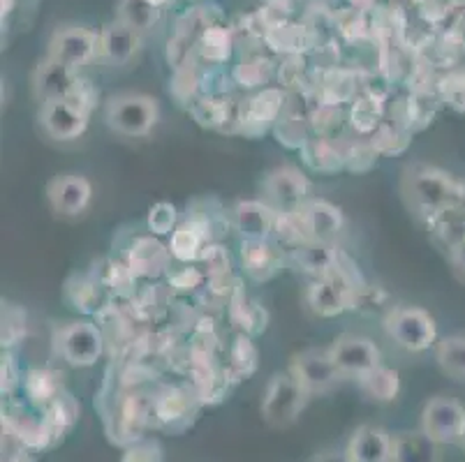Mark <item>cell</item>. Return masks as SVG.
Returning <instances> with one entry per match:
<instances>
[{"label":"cell","instance_id":"1","mask_svg":"<svg viewBox=\"0 0 465 462\" xmlns=\"http://www.w3.org/2000/svg\"><path fill=\"white\" fill-rule=\"evenodd\" d=\"M158 100L142 93H121L114 95L104 107V121L114 133L124 137H143L158 123Z\"/></svg>","mask_w":465,"mask_h":462},{"label":"cell","instance_id":"2","mask_svg":"<svg viewBox=\"0 0 465 462\" xmlns=\"http://www.w3.org/2000/svg\"><path fill=\"white\" fill-rule=\"evenodd\" d=\"M311 393L299 384L292 372H278L266 384L264 400H262V417L269 426L287 428L302 417Z\"/></svg>","mask_w":465,"mask_h":462},{"label":"cell","instance_id":"3","mask_svg":"<svg viewBox=\"0 0 465 462\" xmlns=\"http://www.w3.org/2000/svg\"><path fill=\"white\" fill-rule=\"evenodd\" d=\"M408 203L420 213H440L456 197V185L447 173L430 167L410 169L403 181Z\"/></svg>","mask_w":465,"mask_h":462},{"label":"cell","instance_id":"4","mask_svg":"<svg viewBox=\"0 0 465 462\" xmlns=\"http://www.w3.org/2000/svg\"><path fill=\"white\" fill-rule=\"evenodd\" d=\"M389 338L405 351L420 354V351L430 349L438 345V329H435V319L421 308H394L389 312L387 321Z\"/></svg>","mask_w":465,"mask_h":462},{"label":"cell","instance_id":"5","mask_svg":"<svg viewBox=\"0 0 465 462\" xmlns=\"http://www.w3.org/2000/svg\"><path fill=\"white\" fill-rule=\"evenodd\" d=\"M100 54V35L84 25H61L49 40V58L70 70H79Z\"/></svg>","mask_w":465,"mask_h":462},{"label":"cell","instance_id":"6","mask_svg":"<svg viewBox=\"0 0 465 462\" xmlns=\"http://www.w3.org/2000/svg\"><path fill=\"white\" fill-rule=\"evenodd\" d=\"M103 347V333L91 321H72L58 330V351L72 368L95 366Z\"/></svg>","mask_w":465,"mask_h":462},{"label":"cell","instance_id":"7","mask_svg":"<svg viewBox=\"0 0 465 462\" xmlns=\"http://www.w3.org/2000/svg\"><path fill=\"white\" fill-rule=\"evenodd\" d=\"M465 426V407L454 398H430L421 412V430L442 447L459 444Z\"/></svg>","mask_w":465,"mask_h":462},{"label":"cell","instance_id":"8","mask_svg":"<svg viewBox=\"0 0 465 462\" xmlns=\"http://www.w3.org/2000/svg\"><path fill=\"white\" fill-rule=\"evenodd\" d=\"M290 372L299 379L303 388L311 396L317 393H329L338 387V381L342 379L341 370L333 363L331 354L322 349H306L302 354L294 356Z\"/></svg>","mask_w":465,"mask_h":462},{"label":"cell","instance_id":"9","mask_svg":"<svg viewBox=\"0 0 465 462\" xmlns=\"http://www.w3.org/2000/svg\"><path fill=\"white\" fill-rule=\"evenodd\" d=\"M329 354L342 377H361L382 363L378 345L371 338L357 336V333H345L336 338V342L329 347Z\"/></svg>","mask_w":465,"mask_h":462},{"label":"cell","instance_id":"10","mask_svg":"<svg viewBox=\"0 0 465 462\" xmlns=\"http://www.w3.org/2000/svg\"><path fill=\"white\" fill-rule=\"evenodd\" d=\"M45 133L56 142L79 139L88 127V112L72 100L45 102L40 112Z\"/></svg>","mask_w":465,"mask_h":462},{"label":"cell","instance_id":"11","mask_svg":"<svg viewBox=\"0 0 465 462\" xmlns=\"http://www.w3.org/2000/svg\"><path fill=\"white\" fill-rule=\"evenodd\" d=\"M91 183H88V178L79 176V173H63L46 185V199L52 203V209L65 218L84 213L91 203Z\"/></svg>","mask_w":465,"mask_h":462},{"label":"cell","instance_id":"12","mask_svg":"<svg viewBox=\"0 0 465 462\" xmlns=\"http://www.w3.org/2000/svg\"><path fill=\"white\" fill-rule=\"evenodd\" d=\"M394 435L380 426H361L345 447V462H391Z\"/></svg>","mask_w":465,"mask_h":462},{"label":"cell","instance_id":"13","mask_svg":"<svg viewBox=\"0 0 465 462\" xmlns=\"http://www.w3.org/2000/svg\"><path fill=\"white\" fill-rule=\"evenodd\" d=\"M264 190L278 209L287 211V213H297L306 202L308 181L299 169L281 167L266 176Z\"/></svg>","mask_w":465,"mask_h":462},{"label":"cell","instance_id":"14","mask_svg":"<svg viewBox=\"0 0 465 462\" xmlns=\"http://www.w3.org/2000/svg\"><path fill=\"white\" fill-rule=\"evenodd\" d=\"M77 79L79 76L74 74V70L46 56L33 72V91L42 104L54 100H67L77 86Z\"/></svg>","mask_w":465,"mask_h":462},{"label":"cell","instance_id":"15","mask_svg":"<svg viewBox=\"0 0 465 462\" xmlns=\"http://www.w3.org/2000/svg\"><path fill=\"white\" fill-rule=\"evenodd\" d=\"M197 409V398L183 388H169L153 400V423L167 430H181L188 426Z\"/></svg>","mask_w":465,"mask_h":462},{"label":"cell","instance_id":"16","mask_svg":"<svg viewBox=\"0 0 465 462\" xmlns=\"http://www.w3.org/2000/svg\"><path fill=\"white\" fill-rule=\"evenodd\" d=\"M391 462H442V444L421 428L396 432Z\"/></svg>","mask_w":465,"mask_h":462},{"label":"cell","instance_id":"17","mask_svg":"<svg viewBox=\"0 0 465 462\" xmlns=\"http://www.w3.org/2000/svg\"><path fill=\"white\" fill-rule=\"evenodd\" d=\"M302 229L311 241H322L329 243L333 236L342 229V213L341 209L331 206L329 202H311L303 203L302 209Z\"/></svg>","mask_w":465,"mask_h":462},{"label":"cell","instance_id":"18","mask_svg":"<svg viewBox=\"0 0 465 462\" xmlns=\"http://www.w3.org/2000/svg\"><path fill=\"white\" fill-rule=\"evenodd\" d=\"M139 49V33L124 21H112L100 31V56L112 65H125Z\"/></svg>","mask_w":465,"mask_h":462},{"label":"cell","instance_id":"19","mask_svg":"<svg viewBox=\"0 0 465 462\" xmlns=\"http://www.w3.org/2000/svg\"><path fill=\"white\" fill-rule=\"evenodd\" d=\"M308 303L312 310L320 317H333L342 312L350 303V287L348 282L333 278V275H324L322 280H317L315 285L308 291Z\"/></svg>","mask_w":465,"mask_h":462},{"label":"cell","instance_id":"20","mask_svg":"<svg viewBox=\"0 0 465 462\" xmlns=\"http://www.w3.org/2000/svg\"><path fill=\"white\" fill-rule=\"evenodd\" d=\"M3 426L24 448L42 451V448L52 447V437H49V430L45 426V418H35L26 412H7L3 417Z\"/></svg>","mask_w":465,"mask_h":462},{"label":"cell","instance_id":"21","mask_svg":"<svg viewBox=\"0 0 465 462\" xmlns=\"http://www.w3.org/2000/svg\"><path fill=\"white\" fill-rule=\"evenodd\" d=\"M236 229L246 241H266V236L273 231L276 215L262 202H243L234 211Z\"/></svg>","mask_w":465,"mask_h":462},{"label":"cell","instance_id":"22","mask_svg":"<svg viewBox=\"0 0 465 462\" xmlns=\"http://www.w3.org/2000/svg\"><path fill=\"white\" fill-rule=\"evenodd\" d=\"M264 44L278 54H285V56H302L303 51L312 49L308 28L303 24H294V21H285L276 28H269Z\"/></svg>","mask_w":465,"mask_h":462},{"label":"cell","instance_id":"23","mask_svg":"<svg viewBox=\"0 0 465 462\" xmlns=\"http://www.w3.org/2000/svg\"><path fill=\"white\" fill-rule=\"evenodd\" d=\"M357 384L359 391L373 402H391L396 400L401 391L399 372L391 370V368H384L382 363L366 372V375L357 377Z\"/></svg>","mask_w":465,"mask_h":462},{"label":"cell","instance_id":"24","mask_svg":"<svg viewBox=\"0 0 465 462\" xmlns=\"http://www.w3.org/2000/svg\"><path fill=\"white\" fill-rule=\"evenodd\" d=\"M45 426L49 430V437H52V444H56L58 439L65 437V432L74 428L79 418V405L77 400L67 393H63L61 398L52 402V405L45 409Z\"/></svg>","mask_w":465,"mask_h":462},{"label":"cell","instance_id":"25","mask_svg":"<svg viewBox=\"0 0 465 462\" xmlns=\"http://www.w3.org/2000/svg\"><path fill=\"white\" fill-rule=\"evenodd\" d=\"M243 266L252 280H269L278 270V252L269 241L243 243Z\"/></svg>","mask_w":465,"mask_h":462},{"label":"cell","instance_id":"26","mask_svg":"<svg viewBox=\"0 0 465 462\" xmlns=\"http://www.w3.org/2000/svg\"><path fill=\"white\" fill-rule=\"evenodd\" d=\"M160 15H163V7L155 5L153 0H121L116 19L142 35L158 24Z\"/></svg>","mask_w":465,"mask_h":462},{"label":"cell","instance_id":"27","mask_svg":"<svg viewBox=\"0 0 465 462\" xmlns=\"http://www.w3.org/2000/svg\"><path fill=\"white\" fill-rule=\"evenodd\" d=\"M167 266V252L153 239H142L130 252V270L146 278H155Z\"/></svg>","mask_w":465,"mask_h":462},{"label":"cell","instance_id":"28","mask_svg":"<svg viewBox=\"0 0 465 462\" xmlns=\"http://www.w3.org/2000/svg\"><path fill=\"white\" fill-rule=\"evenodd\" d=\"M435 361L454 379L465 381V338L450 336L435 345Z\"/></svg>","mask_w":465,"mask_h":462},{"label":"cell","instance_id":"29","mask_svg":"<svg viewBox=\"0 0 465 462\" xmlns=\"http://www.w3.org/2000/svg\"><path fill=\"white\" fill-rule=\"evenodd\" d=\"M26 393L33 405L46 409L56 398L63 396V384L58 379V375H54V372L33 370L26 377Z\"/></svg>","mask_w":465,"mask_h":462},{"label":"cell","instance_id":"30","mask_svg":"<svg viewBox=\"0 0 465 462\" xmlns=\"http://www.w3.org/2000/svg\"><path fill=\"white\" fill-rule=\"evenodd\" d=\"M234 46V33L225 24L213 25L197 42V51L211 63H225Z\"/></svg>","mask_w":465,"mask_h":462},{"label":"cell","instance_id":"31","mask_svg":"<svg viewBox=\"0 0 465 462\" xmlns=\"http://www.w3.org/2000/svg\"><path fill=\"white\" fill-rule=\"evenodd\" d=\"M369 16L371 12H361L352 5L341 7V10L336 12V16H333V28H336V33L342 37V40H348V42L363 40V37L371 33Z\"/></svg>","mask_w":465,"mask_h":462},{"label":"cell","instance_id":"32","mask_svg":"<svg viewBox=\"0 0 465 462\" xmlns=\"http://www.w3.org/2000/svg\"><path fill=\"white\" fill-rule=\"evenodd\" d=\"M234 76L241 86H264L273 76V63L264 56H248L236 65Z\"/></svg>","mask_w":465,"mask_h":462},{"label":"cell","instance_id":"33","mask_svg":"<svg viewBox=\"0 0 465 462\" xmlns=\"http://www.w3.org/2000/svg\"><path fill=\"white\" fill-rule=\"evenodd\" d=\"M297 257L303 269L317 275H327L333 269V261H336V254L331 252L329 243H322V241H311L308 245L299 248Z\"/></svg>","mask_w":465,"mask_h":462},{"label":"cell","instance_id":"34","mask_svg":"<svg viewBox=\"0 0 465 462\" xmlns=\"http://www.w3.org/2000/svg\"><path fill=\"white\" fill-rule=\"evenodd\" d=\"M202 248V236L197 234L194 227H181L179 231H174V239H172V254L181 261H190L200 254Z\"/></svg>","mask_w":465,"mask_h":462},{"label":"cell","instance_id":"35","mask_svg":"<svg viewBox=\"0 0 465 462\" xmlns=\"http://www.w3.org/2000/svg\"><path fill=\"white\" fill-rule=\"evenodd\" d=\"M121 462H164L163 448L153 439H139V442L125 447Z\"/></svg>","mask_w":465,"mask_h":462},{"label":"cell","instance_id":"36","mask_svg":"<svg viewBox=\"0 0 465 462\" xmlns=\"http://www.w3.org/2000/svg\"><path fill=\"white\" fill-rule=\"evenodd\" d=\"M176 224V209L172 203L160 202L155 203L149 213V229L153 234H172Z\"/></svg>","mask_w":465,"mask_h":462},{"label":"cell","instance_id":"37","mask_svg":"<svg viewBox=\"0 0 465 462\" xmlns=\"http://www.w3.org/2000/svg\"><path fill=\"white\" fill-rule=\"evenodd\" d=\"M262 5L272 7V10L281 12V15H285L287 19H292L299 10L306 7V0H262Z\"/></svg>","mask_w":465,"mask_h":462},{"label":"cell","instance_id":"38","mask_svg":"<svg viewBox=\"0 0 465 462\" xmlns=\"http://www.w3.org/2000/svg\"><path fill=\"white\" fill-rule=\"evenodd\" d=\"M454 266L459 270H465V241H460L454 248Z\"/></svg>","mask_w":465,"mask_h":462},{"label":"cell","instance_id":"39","mask_svg":"<svg viewBox=\"0 0 465 462\" xmlns=\"http://www.w3.org/2000/svg\"><path fill=\"white\" fill-rule=\"evenodd\" d=\"M348 5L357 7L361 12H373L378 7V0H348Z\"/></svg>","mask_w":465,"mask_h":462},{"label":"cell","instance_id":"40","mask_svg":"<svg viewBox=\"0 0 465 462\" xmlns=\"http://www.w3.org/2000/svg\"><path fill=\"white\" fill-rule=\"evenodd\" d=\"M7 462H33L31 456H26V453H16V456L7 457Z\"/></svg>","mask_w":465,"mask_h":462},{"label":"cell","instance_id":"41","mask_svg":"<svg viewBox=\"0 0 465 462\" xmlns=\"http://www.w3.org/2000/svg\"><path fill=\"white\" fill-rule=\"evenodd\" d=\"M153 3H155V5L164 7V5H167V3H172V0H153Z\"/></svg>","mask_w":465,"mask_h":462},{"label":"cell","instance_id":"42","mask_svg":"<svg viewBox=\"0 0 465 462\" xmlns=\"http://www.w3.org/2000/svg\"><path fill=\"white\" fill-rule=\"evenodd\" d=\"M459 444L465 448V426H463V435H460V442Z\"/></svg>","mask_w":465,"mask_h":462},{"label":"cell","instance_id":"43","mask_svg":"<svg viewBox=\"0 0 465 462\" xmlns=\"http://www.w3.org/2000/svg\"><path fill=\"white\" fill-rule=\"evenodd\" d=\"M342 462H345V457H342Z\"/></svg>","mask_w":465,"mask_h":462}]
</instances>
